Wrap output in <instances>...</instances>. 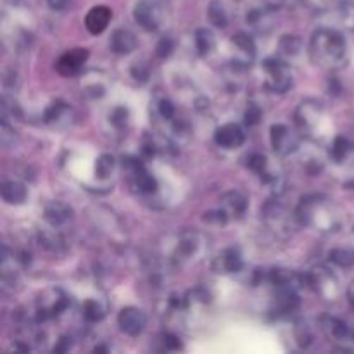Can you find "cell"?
I'll return each mask as SVG.
<instances>
[{
	"label": "cell",
	"instance_id": "14",
	"mask_svg": "<svg viewBox=\"0 0 354 354\" xmlns=\"http://www.w3.org/2000/svg\"><path fill=\"white\" fill-rule=\"evenodd\" d=\"M44 218L52 228H59L68 223V221H71L73 209L68 204L62 203V201H52V203L45 206Z\"/></svg>",
	"mask_w": 354,
	"mask_h": 354
},
{
	"label": "cell",
	"instance_id": "32",
	"mask_svg": "<svg viewBox=\"0 0 354 354\" xmlns=\"http://www.w3.org/2000/svg\"><path fill=\"white\" fill-rule=\"evenodd\" d=\"M104 310L100 308V304L97 301H86L83 304V317H85L86 322H100L104 318Z\"/></svg>",
	"mask_w": 354,
	"mask_h": 354
},
{
	"label": "cell",
	"instance_id": "24",
	"mask_svg": "<svg viewBox=\"0 0 354 354\" xmlns=\"http://www.w3.org/2000/svg\"><path fill=\"white\" fill-rule=\"evenodd\" d=\"M301 47H303L301 38L296 37V35H283V37L280 38V54L286 55V57H296L301 52Z\"/></svg>",
	"mask_w": 354,
	"mask_h": 354
},
{
	"label": "cell",
	"instance_id": "26",
	"mask_svg": "<svg viewBox=\"0 0 354 354\" xmlns=\"http://www.w3.org/2000/svg\"><path fill=\"white\" fill-rule=\"evenodd\" d=\"M249 168H251L256 175L261 176V178L268 180V182L270 180H275V176H272L268 173V159L263 154H252L251 158H249Z\"/></svg>",
	"mask_w": 354,
	"mask_h": 354
},
{
	"label": "cell",
	"instance_id": "6",
	"mask_svg": "<svg viewBox=\"0 0 354 354\" xmlns=\"http://www.w3.org/2000/svg\"><path fill=\"white\" fill-rule=\"evenodd\" d=\"M204 251V241L196 232H183L175 249V258L180 263H192Z\"/></svg>",
	"mask_w": 354,
	"mask_h": 354
},
{
	"label": "cell",
	"instance_id": "20",
	"mask_svg": "<svg viewBox=\"0 0 354 354\" xmlns=\"http://www.w3.org/2000/svg\"><path fill=\"white\" fill-rule=\"evenodd\" d=\"M0 194H2V199L9 204H21L24 203L28 196V190L23 183L19 182H3L2 189H0Z\"/></svg>",
	"mask_w": 354,
	"mask_h": 354
},
{
	"label": "cell",
	"instance_id": "18",
	"mask_svg": "<svg viewBox=\"0 0 354 354\" xmlns=\"http://www.w3.org/2000/svg\"><path fill=\"white\" fill-rule=\"evenodd\" d=\"M133 17L142 28L145 30H156L159 26V16H158V10H156L154 6H151L149 2H138L135 6L133 10Z\"/></svg>",
	"mask_w": 354,
	"mask_h": 354
},
{
	"label": "cell",
	"instance_id": "35",
	"mask_svg": "<svg viewBox=\"0 0 354 354\" xmlns=\"http://www.w3.org/2000/svg\"><path fill=\"white\" fill-rule=\"evenodd\" d=\"M173 48H175V41H173L169 37H165V38H161V40H159L158 47H156V54H158L159 57L165 59V57H168L169 54H171Z\"/></svg>",
	"mask_w": 354,
	"mask_h": 354
},
{
	"label": "cell",
	"instance_id": "13",
	"mask_svg": "<svg viewBox=\"0 0 354 354\" xmlns=\"http://www.w3.org/2000/svg\"><path fill=\"white\" fill-rule=\"evenodd\" d=\"M242 268V256L241 251L235 248H228L221 251L220 254L214 258L213 270L220 275H228V273H237Z\"/></svg>",
	"mask_w": 354,
	"mask_h": 354
},
{
	"label": "cell",
	"instance_id": "27",
	"mask_svg": "<svg viewBox=\"0 0 354 354\" xmlns=\"http://www.w3.org/2000/svg\"><path fill=\"white\" fill-rule=\"evenodd\" d=\"M114 168H116V159L111 154H102L95 162V175L99 178H107L113 175Z\"/></svg>",
	"mask_w": 354,
	"mask_h": 354
},
{
	"label": "cell",
	"instance_id": "29",
	"mask_svg": "<svg viewBox=\"0 0 354 354\" xmlns=\"http://www.w3.org/2000/svg\"><path fill=\"white\" fill-rule=\"evenodd\" d=\"M207 17H209L211 23L218 28H225L228 23L227 12H225L223 6L220 2H211L209 9H207Z\"/></svg>",
	"mask_w": 354,
	"mask_h": 354
},
{
	"label": "cell",
	"instance_id": "21",
	"mask_svg": "<svg viewBox=\"0 0 354 354\" xmlns=\"http://www.w3.org/2000/svg\"><path fill=\"white\" fill-rule=\"evenodd\" d=\"M270 280L275 283L277 287H289V289H296L299 286V282L303 280V277L297 275L292 270L286 268H275L270 272Z\"/></svg>",
	"mask_w": 354,
	"mask_h": 354
},
{
	"label": "cell",
	"instance_id": "37",
	"mask_svg": "<svg viewBox=\"0 0 354 354\" xmlns=\"http://www.w3.org/2000/svg\"><path fill=\"white\" fill-rule=\"evenodd\" d=\"M261 109H259L256 104H251V106L248 107V111H245V123L249 124V127H254V124L259 123V120H261Z\"/></svg>",
	"mask_w": 354,
	"mask_h": 354
},
{
	"label": "cell",
	"instance_id": "9",
	"mask_svg": "<svg viewBox=\"0 0 354 354\" xmlns=\"http://www.w3.org/2000/svg\"><path fill=\"white\" fill-rule=\"evenodd\" d=\"M270 140H272V147L277 154L287 156L296 151L299 138L289 127L279 123L273 124L272 130H270Z\"/></svg>",
	"mask_w": 354,
	"mask_h": 354
},
{
	"label": "cell",
	"instance_id": "39",
	"mask_svg": "<svg viewBox=\"0 0 354 354\" xmlns=\"http://www.w3.org/2000/svg\"><path fill=\"white\" fill-rule=\"evenodd\" d=\"M131 75H133V78L140 80V82H147L149 78V68L145 64H135L133 68H131Z\"/></svg>",
	"mask_w": 354,
	"mask_h": 354
},
{
	"label": "cell",
	"instance_id": "40",
	"mask_svg": "<svg viewBox=\"0 0 354 354\" xmlns=\"http://www.w3.org/2000/svg\"><path fill=\"white\" fill-rule=\"evenodd\" d=\"M162 342H165V348L168 349V351H175V349L182 348V344H180V339L173 334L162 335Z\"/></svg>",
	"mask_w": 354,
	"mask_h": 354
},
{
	"label": "cell",
	"instance_id": "12",
	"mask_svg": "<svg viewBox=\"0 0 354 354\" xmlns=\"http://www.w3.org/2000/svg\"><path fill=\"white\" fill-rule=\"evenodd\" d=\"M214 142H216L220 147L232 151V149H239L244 145L245 133L239 124L227 123L223 124V127L216 128V131H214Z\"/></svg>",
	"mask_w": 354,
	"mask_h": 354
},
{
	"label": "cell",
	"instance_id": "30",
	"mask_svg": "<svg viewBox=\"0 0 354 354\" xmlns=\"http://www.w3.org/2000/svg\"><path fill=\"white\" fill-rule=\"evenodd\" d=\"M232 44H234L239 50L244 52L245 55H249V57H252V55L256 54L254 40H252L248 33H242L241 31V33L234 35V38H232Z\"/></svg>",
	"mask_w": 354,
	"mask_h": 354
},
{
	"label": "cell",
	"instance_id": "10",
	"mask_svg": "<svg viewBox=\"0 0 354 354\" xmlns=\"http://www.w3.org/2000/svg\"><path fill=\"white\" fill-rule=\"evenodd\" d=\"M322 328L328 335V339H332L337 344H342L344 348H348L349 344H354V330L346 322L339 320V318L325 317L322 320Z\"/></svg>",
	"mask_w": 354,
	"mask_h": 354
},
{
	"label": "cell",
	"instance_id": "4",
	"mask_svg": "<svg viewBox=\"0 0 354 354\" xmlns=\"http://www.w3.org/2000/svg\"><path fill=\"white\" fill-rule=\"evenodd\" d=\"M69 299L61 289H48L37 301V320L45 322L57 317L68 308Z\"/></svg>",
	"mask_w": 354,
	"mask_h": 354
},
{
	"label": "cell",
	"instance_id": "1",
	"mask_svg": "<svg viewBox=\"0 0 354 354\" xmlns=\"http://www.w3.org/2000/svg\"><path fill=\"white\" fill-rule=\"evenodd\" d=\"M310 55L317 66L339 69L348 62V41L341 31L334 28H320L311 37Z\"/></svg>",
	"mask_w": 354,
	"mask_h": 354
},
{
	"label": "cell",
	"instance_id": "7",
	"mask_svg": "<svg viewBox=\"0 0 354 354\" xmlns=\"http://www.w3.org/2000/svg\"><path fill=\"white\" fill-rule=\"evenodd\" d=\"M118 325H120L121 332L131 337H137L144 332L145 325H147V315L142 310L133 306H128L120 311L118 315Z\"/></svg>",
	"mask_w": 354,
	"mask_h": 354
},
{
	"label": "cell",
	"instance_id": "25",
	"mask_svg": "<svg viewBox=\"0 0 354 354\" xmlns=\"http://www.w3.org/2000/svg\"><path fill=\"white\" fill-rule=\"evenodd\" d=\"M40 242L48 252H62L64 251V241H62L61 235L55 234L54 230L52 232H41L40 234Z\"/></svg>",
	"mask_w": 354,
	"mask_h": 354
},
{
	"label": "cell",
	"instance_id": "42",
	"mask_svg": "<svg viewBox=\"0 0 354 354\" xmlns=\"http://www.w3.org/2000/svg\"><path fill=\"white\" fill-rule=\"evenodd\" d=\"M47 2H48V6H50V9L62 10V9H66V7H68L69 0H47Z\"/></svg>",
	"mask_w": 354,
	"mask_h": 354
},
{
	"label": "cell",
	"instance_id": "38",
	"mask_svg": "<svg viewBox=\"0 0 354 354\" xmlns=\"http://www.w3.org/2000/svg\"><path fill=\"white\" fill-rule=\"evenodd\" d=\"M159 114H161L165 120H173V118H175V106H173L171 100L162 99L161 102H159Z\"/></svg>",
	"mask_w": 354,
	"mask_h": 354
},
{
	"label": "cell",
	"instance_id": "33",
	"mask_svg": "<svg viewBox=\"0 0 354 354\" xmlns=\"http://www.w3.org/2000/svg\"><path fill=\"white\" fill-rule=\"evenodd\" d=\"M296 339L303 348H308V346L311 344V341H313V334H311L310 325H308L306 322H299V324L296 325Z\"/></svg>",
	"mask_w": 354,
	"mask_h": 354
},
{
	"label": "cell",
	"instance_id": "28",
	"mask_svg": "<svg viewBox=\"0 0 354 354\" xmlns=\"http://www.w3.org/2000/svg\"><path fill=\"white\" fill-rule=\"evenodd\" d=\"M69 113V107L62 102H54L45 113V121L50 124H59Z\"/></svg>",
	"mask_w": 354,
	"mask_h": 354
},
{
	"label": "cell",
	"instance_id": "8",
	"mask_svg": "<svg viewBox=\"0 0 354 354\" xmlns=\"http://www.w3.org/2000/svg\"><path fill=\"white\" fill-rule=\"evenodd\" d=\"M320 120H324V111L317 104H301L296 113L297 127L308 137L318 135L317 130L320 128Z\"/></svg>",
	"mask_w": 354,
	"mask_h": 354
},
{
	"label": "cell",
	"instance_id": "16",
	"mask_svg": "<svg viewBox=\"0 0 354 354\" xmlns=\"http://www.w3.org/2000/svg\"><path fill=\"white\" fill-rule=\"evenodd\" d=\"M109 45H111V50H113L114 54L127 55V54H131V52L137 48L138 41H137V37H135L130 30L120 28V30H114L113 35H111Z\"/></svg>",
	"mask_w": 354,
	"mask_h": 354
},
{
	"label": "cell",
	"instance_id": "17",
	"mask_svg": "<svg viewBox=\"0 0 354 354\" xmlns=\"http://www.w3.org/2000/svg\"><path fill=\"white\" fill-rule=\"evenodd\" d=\"M265 220L273 230H286L290 225V216L286 211V207L280 206L279 203H270L268 206L265 207Z\"/></svg>",
	"mask_w": 354,
	"mask_h": 354
},
{
	"label": "cell",
	"instance_id": "15",
	"mask_svg": "<svg viewBox=\"0 0 354 354\" xmlns=\"http://www.w3.org/2000/svg\"><path fill=\"white\" fill-rule=\"evenodd\" d=\"M111 17H113V12H111L109 7L106 6L92 7L85 17L86 30H88L92 35H100L107 26H109Z\"/></svg>",
	"mask_w": 354,
	"mask_h": 354
},
{
	"label": "cell",
	"instance_id": "34",
	"mask_svg": "<svg viewBox=\"0 0 354 354\" xmlns=\"http://www.w3.org/2000/svg\"><path fill=\"white\" fill-rule=\"evenodd\" d=\"M228 220H230V216H228V213L223 209V207H220V209L209 211V213L204 214V221H206V223L218 225V227L225 225Z\"/></svg>",
	"mask_w": 354,
	"mask_h": 354
},
{
	"label": "cell",
	"instance_id": "11",
	"mask_svg": "<svg viewBox=\"0 0 354 354\" xmlns=\"http://www.w3.org/2000/svg\"><path fill=\"white\" fill-rule=\"evenodd\" d=\"M88 59V50L86 48H73L62 54L55 62V69L62 76H73L83 68V64Z\"/></svg>",
	"mask_w": 354,
	"mask_h": 354
},
{
	"label": "cell",
	"instance_id": "2",
	"mask_svg": "<svg viewBox=\"0 0 354 354\" xmlns=\"http://www.w3.org/2000/svg\"><path fill=\"white\" fill-rule=\"evenodd\" d=\"M296 220L301 225L315 227L324 232L334 230L339 225V218L332 213V207L325 196H308L301 199L296 211Z\"/></svg>",
	"mask_w": 354,
	"mask_h": 354
},
{
	"label": "cell",
	"instance_id": "43",
	"mask_svg": "<svg viewBox=\"0 0 354 354\" xmlns=\"http://www.w3.org/2000/svg\"><path fill=\"white\" fill-rule=\"evenodd\" d=\"M348 296H349V299H351V303L354 304V282H351V286H349Z\"/></svg>",
	"mask_w": 354,
	"mask_h": 354
},
{
	"label": "cell",
	"instance_id": "41",
	"mask_svg": "<svg viewBox=\"0 0 354 354\" xmlns=\"http://www.w3.org/2000/svg\"><path fill=\"white\" fill-rule=\"evenodd\" d=\"M69 349H71V339L61 337L59 339V344L54 348V351L55 353H66V351H69Z\"/></svg>",
	"mask_w": 354,
	"mask_h": 354
},
{
	"label": "cell",
	"instance_id": "19",
	"mask_svg": "<svg viewBox=\"0 0 354 354\" xmlns=\"http://www.w3.org/2000/svg\"><path fill=\"white\" fill-rule=\"evenodd\" d=\"M221 207L230 218H241L248 209V199L239 190H230L221 197Z\"/></svg>",
	"mask_w": 354,
	"mask_h": 354
},
{
	"label": "cell",
	"instance_id": "23",
	"mask_svg": "<svg viewBox=\"0 0 354 354\" xmlns=\"http://www.w3.org/2000/svg\"><path fill=\"white\" fill-rule=\"evenodd\" d=\"M214 45H216V40H214L213 31H209L207 28H199V30L196 31V47L201 55L211 54Z\"/></svg>",
	"mask_w": 354,
	"mask_h": 354
},
{
	"label": "cell",
	"instance_id": "3",
	"mask_svg": "<svg viewBox=\"0 0 354 354\" xmlns=\"http://www.w3.org/2000/svg\"><path fill=\"white\" fill-rule=\"evenodd\" d=\"M265 69V86L273 93H283L292 86V75H290L289 66L280 59L272 57L263 62Z\"/></svg>",
	"mask_w": 354,
	"mask_h": 354
},
{
	"label": "cell",
	"instance_id": "22",
	"mask_svg": "<svg viewBox=\"0 0 354 354\" xmlns=\"http://www.w3.org/2000/svg\"><path fill=\"white\" fill-rule=\"evenodd\" d=\"M353 152V144L342 135H337L332 142V149H330V156L335 162H344L346 159L351 156Z\"/></svg>",
	"mask_w": 354,
	"mask_h": 354
},
{
	"label": "cell",
	"instance_id": "31",
	"mask_svg": "<svg viewBox=\"0 0 354 354\" xmlns=\"http://www.w3.org/2000/svg\"><path fill=\"white\" fill-rule=\"evenodd\" d=\"M328 258L334 265L341 266V268H349L354 265V252L349 249H334V251H330Z\"/></svg>",
	"mask_w": 354,
	"mask_h": 354
},
{
	"label": "cell",
	"instance_id": "36",
	"mask_svg": "<svg viewBox=\"0 0 354 354\" xmlns=\"http://www.w3.org/2000/svg\"><path fill=\"white\" fill-rule=\"evenodd\" d=\"M111 123L116 128H123L128 121V111L124 107H116V109L111 113Z\"/></svg>",
	"mask_w": 354,
	"mask_h": 354
},
{
	"label": "cell",
	"instance_id": "5",
	"mask_svg": "<svg viewBox=\"0 0 354 354\" xmlns=\"http://www.w3.org/2000/svg\"><path fill=\"white\" fill-rule=\"evenodd\" d=\"M306 279L308 283L313 286L317 294H320L325 301H335L339 297V294H341V283H339L337 277L330 270L324 268V266L313 270Z\"/></svg>",
	"mask_w": 354,
	"mask_h": 354
}]
</instances>
